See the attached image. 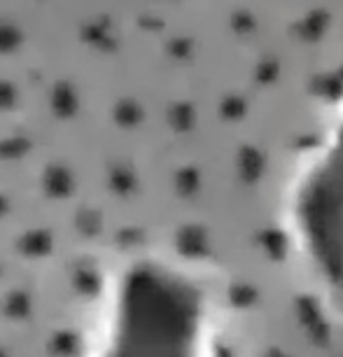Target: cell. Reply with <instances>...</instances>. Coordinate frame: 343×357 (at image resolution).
I'll list each match as a JSON object with an SVG mask.
<instances>
[{"mask_svg":"<svg viewBox=\"0 0 343 357\" xmlns=\"http://www.w3.org/2000/svg\"><path fill=\"white\" fill-rule=\"evenodd\" d=\"M285 227L308 271L343 311V96L301 154L287 187Z\"/></svg>","mask_w":343,"mask_h":357,"instance_id":"1","label":"cell"},{"mask_svg":"<svg viewBox=\"0 0 343 357\" xmlns=\"http://www.w3.org/2000/svg\"><path fill=\"white\" fill-rule=\"evenodd\" d=\"M204 318L199 301L180 306L150 325L152 357H215L213 348L204 346Z\"/></svg>","mask_w":343,"mask_h":357,"instance_id":"2","label":"cell"}]
</instances>
